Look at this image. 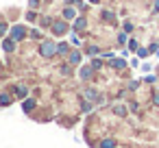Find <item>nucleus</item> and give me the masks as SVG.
Instances as JSON below:
<instances>
[{"label": "nucleus", "instance_id": "1", "mask_svg": "<svg viewBox=\"0 0 159 148\" xmlns=\"http://www.w3.org/2000/svg\"><path fill=\"white\" fill-rule=\"evenodd\" d=\"M100 148H116V141L113 139H105V141H100Z\"/></svg>", "mask_w": 159, "mask_h": 148}, {"label": "nucleus", "instance_id": "4", "mask_svg": "<svg viewBox=\"0 0 159 148\" xmlns=\"http://www.w3.org/2000/svg\"><path fill=\"white\" fill-rule=\"evenodd\" d=\"M113 65H116V68H122V65H124V61H122V59H118V61H113Z\"/></svg>", "mask_w": 159, "mask_h": 148}, {"label": "nucleus", "instance_id": "5", "mask_svg": "<svg viewBox=\"0 0 159 148\" xmlns=\"http://www.w3.org/2000/svg\"><path fill=\"white\" fill-rule=\"evenodd\" d=\"M155 105H159V94H157V96H155Z\"/></svg>", "mask_w": 159, "mask_h": 148}, {"label": "nucleus", "instance_id": "3", "mask_svg": "<svg viewBox=\"0 0 159 148\" xmlns=\"http://www.w3.org/2000/svg\"><path fill=\"white\" fill-rule=\"evenodd\" d=\"M5 48L7 50H13V42H5Z\"/></svg>", "mask_w": 159, "mask_h": 148}, {"label": "nucleus", "instance_id": "2", "mask_svg": "<svg viewBox=\"0 0 159 148\" xmlns=\"http://www.w3.org/2000/svg\"><path fill=\"white\" fill-rule=\"evenodd\" d=\"M33 107H35V102H33V100H26V102H24V111H31Z\"/></svg>", "mask_w": 159, "mask_h": 148}]
</instances>
